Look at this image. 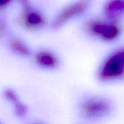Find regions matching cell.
Listing matches in <instances>:
<instances>
[{
  "mask_svg": "<svg viewBox=\"0 0 124 124\" xmlns=\"http://www.w3.org/2000/svg\"><path fill=\"white\" fill-rule=\"evenodd\" d=\"M87 27L91 33L100 36L105 41L115 39L121 33L120 27L113 23L93 21L88 23Z\"/></svg>",
  "mask_w": 124,
  "mask_h": 124,
  "instance_id": "cell-3",
  "label": "cell"
},
{
  "mask_svg": "<svg viewBox=\"0 0 124 124\" xmlns=\"http://www.w3.org/2000/svg\"><path fill=\"white\" fill-rule=\"evenodd\" d=\"M90 2V0H81L63 10L53 21V27H60L71 18L84 12L89 6Z\"/></svg>",
  "mask_w": 124,
  "mask_h": 124,
  "instance_id": "cell-4",
  "label": "cell"
},
{
  "mask_svg": "<svg viewBox=\"0 0 124 124\" xmlns=\"http://www.w3.org/2000/svg\"><path fill=\"white\" fill-rule=\"evenodd\" d=\"M24 23L25 25L30 28H38L43 25L44 19L42 16L38 12L29 10L25 12Z\"/></svg>",
  "mask_w": 124,
  "mask_h": 124,
  "instance_id": "cell-8",
  "label": "cell"
},
{
  "mask_svg": "<svg viewBox=\"0 0 124 124\" xmlns=\"http://www.w3.org/2000/svg\"><path fill=\"white\" fill-rule=\"evenodd\" d=\"M10 1L11 0H0V5H1V7H3V6L8 4L10 2Z\"/></svg>",
  "mask_w": 124,
  "mask_h": 124,
  "instance_id": "cell-10",
  "label": "cell"
},
{
  "mask_svg": "<svg viewBox=\"0 0 124 124\" xmlns=\"http://www.w3.org/2000/svg\"><path fill=\"white\" fill-rule=\"evenodd\" d=\"M35 59L41 66L48 69H54L58 65V60L56 57L50 52H40L36 54Z\"/></svg>",
  "mask_w": 124,
  "mask_h": 124,
  "instance_id": "cell-6",
  "label": "cell"
},
{
  "mask_svg": "<svg viewBox=\"0 0 124 124\" xmlns=\"http://www.w3.org/2000/svg\"><path fill=\"white\" fill-rule=\"evenodd\" d=\"M5 96L6 99L12 104L16 115L19 117H23L26 115L27 108L25 105L19 100L15 93L11 90H7L5 92Z\"/></svg>",
  "mask_w": 124,
  "mask_h": 124,
  "instance_id": "cell-7",
  "label": "cell"
},
{
  "mask_svg": "<svg viewBox=\"0 0 124 124\" xmlns=\"http://www.w3.org/2000/svg\"><path fill=\"white\" fill-rule=\"evenodd\" d=\"M104 12L110 19H117L124 12V1L110 0L105 6Z\"/></svg>",
  "mask_w": 124,
  "mask_h": 124,
  "instance_id": "cell-5",
  "label": "cell"
},
{
  "mask_svg": "<svg viewBox=\"0 0 124 124\" xmlns=\"http://www.w3.org/2000/svg\"><path fill=\"white\" fill-rule=\"evenodd\" d=\"M111 109V104L108 101L101 97H93L82 104L81 114L85 119H95L107 116Z\"/></svg>",
  "mask_w": 124,
  "mask_h": 124,
  "instance_id": "cell-2",
  "label": "cell"
},
{
  "mask_svg": "<svg viewBox=\"0 0 124 124\" xmlns=\"http://www.w3.org/2000/svg\"><path fill=\"white\" fill-rule=\"evenodd\" d=\"M124 75V48L116 51L105 60L99 72L103 81L119 78Z\"/></svg>",
  "mask_w": 124,
  "mask_h": 124,
  "instance_id": "cell-1",
  "label": "cell"
},
{
  "mask_svg": "<svg viewBox=\"0 0 124 124\" xmlns=\"http://www.w3.org/2000/svg\"><path fill=\"white\" fill-rule=\"evenodd\" d=\"M10 47L13 52L22 56H28L30 54V50L27 46L20 40L14 39L10 42Z\"/></svg>",
  "mask_w": 124,
  "mask_h": 124,
  "instance_id": "cell-9",
  "label": "cell"
}]
</instances>
